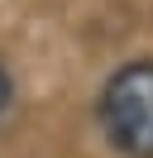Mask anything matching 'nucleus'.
<instances>
[{
    "mask_svg": "<svg viewBox=\"0 0 153 158\" xmlns=\"http://www.w3.org/2000/svg\"><path fill=\"white\" fill-rule=\"evenodd\" d=\"M10 96H14V81H10V72H5V62H0V115H5V106H10Z\"/></svg>",
    "mask_w": 153,
    "mask_h": 158,
    "instance_id": "obj_2",
    "label": "nucleus"
},
{
    "mask_svg": "<svg viewBox=\"0 0 153 158\" xmlns=\"http://www.w3.org/2000/svg\"><path fill=\"white\" fill-rule=\"evenodd\" d=\"M96 115L124 158H153V58L124 62L101 86Z\"/></svg>",
    "mask_w": 153,
    "mask_h": 158,
    "instance_id": "obj_1",
    "label": "nucleus"
}]
</instances>
